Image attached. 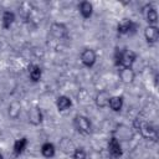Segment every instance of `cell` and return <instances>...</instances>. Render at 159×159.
<instances>
[{"label": "cell", "instance_id": "6da1fadb", "mask_svg": "<svg viewBox=\"0 0 159 159\" xmlns=\"http://www.w3.org/2000/svg\"><path fill=\"white\" fill-rule=\"evenodd\" d=\"M132 128L135 129L144 139L153 140V142H157V139H158V130H157V128L153 124H150L149 122H147L145 119L140 118V117L134 119Z\"/></svg>", "mask_w": 159, "mask_h": 159}, {"label": "cell", "instance_id": "7a4b0ae2", "mask_svg": "<svg viewBox=\"0 0 159 159\" xmlns=\"http://www.w3.org/2000/svg\"><path fill=\"white\" fill-rule=\"evenodd\" d=\"M137 60V53L130 50L116 48L114 51V65L119 67H133Z\"/></svg>", "mask_w": 159, "mask_h": 159}, {"label": "cell", "instance_id": "3957f363", "mask_svg": "<svg viewBox=\"0 0 159 159\" xmlns=\"http://www.w3.org/2000/svg\"><path fill=\"white\" fill-rule=\"evenodd\" d=\"M112 137L118 139L119 142H129L134 137V129L127 124H117L116 128L112 130Z\"/></svg>", "mask_w": 159, "mask_h": 159}, {"label": "cell", "instance_id": "277c9868", "mask_svg": "<svg viewBox=\"0 0 159 159\" xmlns=\"http://www.w3.org/2000/svg\"><path fill=\"white\" fill-rule=\"evenodd\" d=\"M73 125H75L76 130L82 135H88L92 133V123H91L89 118L86 116H82V114L75 116Z\"/></svg>", "mask_w": 159, "mask_h": 159}, {"label": "cell", "instance_id": "5b68a950", "mask_svg": "<svg viewBox=\"0 0 159 159\" xmlns=\"http://www.w3.org/2000/svg\"><path fill=\"white\" fill-rule=\"evenodd\" d=\"M50 34L56 40H62L68 36V29L63 22H52L50 26Z\"/></svg>", "mask_w": 159, "mask_h": 159}, {"label": "cell", "instance_id": "8992f818", "mask_svg": "<svg viewBox=\"0 0 159 159\" xmlns=\"http://www.w3.org/2000/svg\"><path fill=\"white\" fill-rule=\"evenodd\" d=\"M142 12H143V16H144L145 21L148 22V25L157 26V22H158V12H157V9L152 4L144 5L142 7Z\"/></svg>", "mask_w": 159, "mask_h": 159}, {"label": "cell", "instance_id": "52a82bcc", "mask_svg": "<svg viewBox=\"0 0 159 159\" xmlns=\"http://www.w3.org/2000/svg\"><path fill=\"white\" fill-rule=\"evenodd\" d=\"M107 149L108 153L112 158L114 159H119L123 155V149H122V144L118 139H116L114 137H111L108 143H107Z\"/></svg>", "mask_w": 159, "mask_h": 159}, {"label": "cell", "instance_id": "ba28073f", "mask_svg": "<svg viewBox=\"0 0 159 159\" xmlns=\"http://www.w3.org/2000/svg\"><path fill=\"white\" fill-rule=\"evenodd\" d=\"M81 62L84 67H93L96 61H97V53L93 48H84L82 52H81Z\"/></svg>", "mask_w": 159, "mask_h": 159}, {"label": "cell", "instance_id": "9c48e42d", "mask_svg": "<svg viewBox=\"0 0 159 159\" xmlns=\"http://www.w3.org/2000/svg\"><path fill=\"white\" fill-rule=\"evenodd\" d=\"M137 29V24L133 22L129 19H123L122 21H119V24L117 25V32L119 35H128L133 31H135Z\"/></svg>", "mask_w": 159, "mask_h": 159}, {"label": "cell", "instance_id": "30bf717a", "mask_svg": "<svg viewBox=\"0 0 159 159\" xmlns=\"http://www.w3.org/2000/svg\"><path fill=\"white\" fill-rule=\"evenodd\" d=\"M27 119H29L30 124H32L35 127L40 125L42 123V119H43V114H42V111L40 109V107L34 106L32 108H30L29 114H27Z\"/></svg>", "mask_w": 159, "mask_h": 159}, {"label": "cell", "instance_id": "8fae6325", "mask_svg": "<svg viewBox=\"0 0 159 159\" xmlns=\"http://www.w3.org/2000/svg\"><path fill=\"white\" fill-rule=\"evenodd\" d=\"M118 76L123 83L129 84V83H133V81L135 78V72H134L133 67H119Z\"/></svg>", "mask_w": 159, "mask_h": 159}, {"label": "cell", "instance_id": "7c38bea8", "mask_svg": "<svg viewBox=\"0 0 159 159\" xmlns=\"http://www.w3.org/2000/svg\"><path fill=\"white\" fill-rule=\"evenodd\" d=\"M58 148H60V150H61L63 154L72 155V153H73L76 145H75V143H73V140H72L71 138H68V137H62V138L60 139V142H58Z\"/></svg>", "mask_w": 159, "mask_h": 159}, {"label": "cell", "instance_id": "4fadbf2b", "mask_svg": "<svg viewBox=\"0 0 159 159\" xmlns=\"http://www.w3.org/2000/svg\"><path fill=\"white\" fill-rule=\"evenodd\" d=\"M144 37H145L148 43H150V45L155 43L159 40V29H158V26L148 25L144 29Z\"/></svg>", "mask_w": 159, "mask_h": 159}, {"label": "cell", "instance_id": "5bb4252c", "mask_svg": "<svg viewBox=\"0 0 159 159\" xmlns=\"http://www.w3.org/2000/svg\"><path fill=\"white\" fill-rule=\"evenodd\" d=\"M111 93L106 89H102L99 92H97L96 97H94V103L98 108H106L108 107V103H109V99H111Z\"/></svg>", "mask_w": 159, "mask_h": 159}, {"label": "cell", "instance_id": "9a60e30c", "mask_svg": "<svg viewBox=\"0 0 159 159\" xmlns=\"http://www.w3.org/2000/svg\"><path fill=\"white\" fill-rule=\"evenodd\" d=\"M27 144H29V140H27L26 137H22V138L16 139V140L14 142V145H12V153H14V155H15V157L21 155V154L25 152Z\"/></svg>", "mask_w": 159, "mask_h": 159}, {"label": "cell", "instance_id": "2e32d148", "mask_svg": "<svg viewBox=\"0 0 159 159\" xmlns=\"http://www.w3.org/2000/svg\"><path fill=\"white\" fill-rule=\"evenodd\" d=\"M15 19H16V16H15V14L12 11L5 10L2 12V15H1V25H2V27L5 30H9L12 26V24L15 22Z\"/></svg>", "mask_w": 159, "mask_h": 159}, {"label": "cell", "instance_id": "e0dca14e", "mask_svg": "<svg viewBox=\"0 0 159 159\" xmlns=\"http://www.w3.org/2000/svg\"><path fill=\"white\" fill-rule=\"evenodd\" d=\"M20 113H21V103L19 101H12L10 102L9 107H7V114L11 119H17L20 117Z\"/></svg>", "mask_w": 159, "mask_h": 159}, {"label": "cell", "instance_id": "ac0fdd59", "mask_svg": "<svg viewBox=\"0 0 159 159\" xmlns=\"http://www.w3.org/2000/svg\"><path fill=\"white\" fill-rule=\"evenodd\" d=\"M78 9H80V14L82 15L83 19H89L93 14V5L89 2V1H81L80 5H78Z\"/></svg>", "mask_w": 159, "mask_h": 159}, {"label": "cell", "instance_id": "d6986e66", "mask_svg": "<svg viewBox=\"0 0 159 159\" xmlns=\"http://www.w3.org/2000/svg\"><path fill=\"white\" fill-rule=\"evenodd\" d=\"M123 103H124V98L122 96H112L109 99L108 107L113 112H120L123 108Z\"/></svg>", "mask_w": 159, "mask_h": 159}, {"label": "cell", "instance_id": "ffe728a7", "mask_svg": "<svg viewBox=\"0 0 159 159\" xmlns=\"http://www.w3.org/2000/svg\"><path fill=\"white\" fill-rule=\"evenodd\" d=\"M72 106V101L70 99V97L67 96H58L57 99H56V107L60 112H63V111H67L68 108H71Z\"/></svg>", "mask_w": 159, "mask_h": 159}, {"label": "cell", "instance_id": "44dd1931", "mask_svg": "<svg viewBox=\"0 0 159 159\" xmlns=\"http://www.w3.org/2000/svg\"><path fill=\"white\" fill-rule=\"evenodd\" d=\"M29 77L32 82H39L42 77V68L39 65H31L29 67Z\"/></svg>", "mask_w": 159, "mask_h": 159}, {"label": "cell", "instance_id": "7402d4cb", "mask_svg": "<svg viewBox=\"0 0 159 159\" xmlns=\"http://www.w3.org/2000/svg\"><path fill=\"white\" fill-rule=\"evenodd\" d=\"M41 154H42L45 158H47V159L53 158L55 154H56V147H55V144H52V143H50V142L43 143V144L41 145Z\"/></svg>", "mask_w": 159, "mask_h": 159}, {"label": "cell", "instance_id": "603a6c76", "mask_svg": "<svg viewBox=\"0 0 159 159\" xmlns=\"http://www.w3.org/2000/svg\"><path fill=\"white\" fill-rule=\"evenodd\" d=\"M19 10H20V14L26 19V17L30 16V14H31V11L34 10V7H32V5H31L30 2H22V4L20 5Z\"/></svg>", "mask_w": 159, "mask_h": 159}, {"label": "cell", "instance_id": "cb8c5ba5", "mask_svg": "<svg viewBox=\"0 0 159 159\" xmlns=\"http://www.w3.org/2000/svg\"><path fill=\"white\" fill-rule=\"evenodd\" d=\"M86 158H87V153H86L84 148L76 147L72 153V159H86Z\"/></svg>", "mask_w": 159, "mask_h": 159}, {"label": "cell", "instance_id": "d4e9b609", "mask_svg": "<svg viewBox=\"0 0 159 159\" xmlns=\"http://www.w3.org/2000/svg\"><path fill=\"white\" fill-rule=\"evenodd\" d=\"M0 159H4V157H2V154L0 153Z\"/></svg>", "mask_w": 159, "mask_h": 159}]
</instances>
